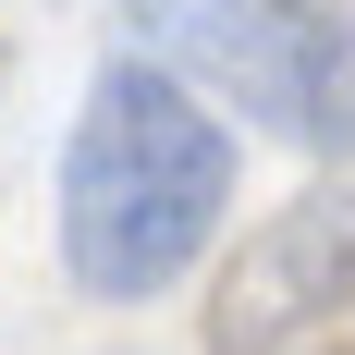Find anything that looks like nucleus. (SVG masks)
Segmentation results:
<instances>
[{"instance_id":"f257e3e1","label":"nucleus","mask_w":355,"mask_h":355,"mask_svg":"<svg viewBox=\"0 0 355 355\" xmlns=\"http://www.w3.org/2000/svg\"><path fill=\"white\" fill-rule=\"evenodd\" d=\"M233 209V123L172 62H110L62 135V270L110 306L172 294Z\"/></svg>"},{"instance_id":"f03ea898","label":"nucleus","mask_w":355,"mask_h":355,"mask_svg":"<svg viewBox=\"0 0 355 355\" xmlns=\"http://www.w3.org/2000/svg\"><path fill=\"white\" fill-rule=\"evenodd\" d=\"M147 62L257 110L270 135L355 159V0H123Z\"/></svg>"},{"instance_id":"7ed1b4c3","label":"nucleus","mask_w":355,"mask_h":355,"mask_svg":"<svg viewBox=\"0 0 355 355\" xmlns=\"http://www.w3.org/2000/svg\"><path fill=\"white\" fill-rule=\"evenodd\" d=\"M355 319V184H306L294 209H270L245 233V257L209 294V343H319Z\"/></svg>"}]
</instances>
